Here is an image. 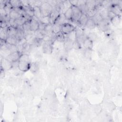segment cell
<instances>
[{
  "label": "cell",
  "instance_id": "6da1fadb",
  "mask_svg": "<svg viewBox=\"0 0 122 122\" xmlns=\"http://www.w3.org/2000/svg\"><path fill=\"white\" fill-rule=\"evenodd\" d=\"M30 63L28 54H21L19 60L18 69L21 71H26L30 69Z\"/></svg>",
  "mask_w": 122,
  "mask_h": 122
},
{
  "label": "cell",
  "instance_id": "7a4b0ae2",
  "mask_svg": "<svg viewBox=\"0 0 122 122\" xmlns=\"http://www.w3.org/2000/svg\"><path fill=\"white\" fill-rule=\"evenodd\" d=\"M40 9L42 16H50L53 10L52 7L50 4H49L46 0L42 1V3L40 7Z\"/></svg>",
  "mask_w": 122,
  "mask_h": 122
},
{
  "label": "cell",
  "instance_id": "3957f363",
  "mask_svg": "<svg viewBox=\"0 0 122 122\" xmlns=\"http://www.w3.org/2000/svg\"><path fill=\"white\" fill-rule=\"evenodd\" d=\"M71 9L72 11V16L71 20L77 23L82 13L79 9V8L77 6H72Z\"/></svg>",
  "mask_w": 122,
  "mask_h": 122
},
{
  "label": "cell",
  "instance_id": "277c9868",
  "mask_svg": "<svg viewBox=\"0 0 122 122\" xmlns=\"http://www.w3.org/2000/svg\"><path fill=\"white\" fill-rule=\"evenodd\" d=\"M61 10L60 9V7H55L53 8V10L50 15V20H51V24H53L54 23L55 20L58 17L59 15L61 14Z\"/></svg>",
  "mask_w": 122,
  "mask_h": 122
},
{
  "label": "cell",
  "instance_id": "5b68a950",
  "mask_svg": "<svg viewBox=\"0 0 122 122\" xmlns=\"http://www.w3.org/2000/svg\"><path fill=\"white\" fill-rule=\"evenodd\" d=\"M75 27L70 23H67L61 25V31L64 34H68L75 29Z\"/></svg>",
  "mask_w": 122,
  "mask_h": 122
},
{
  "label": "cell",
  "instance_id": "8992f818",
  "mask_svg": "<svg viewBox=\"0 0 122 122\" xmlns=\"http://www.w3.org/2000/svg\"><path fill=\"white\" fill-rule=\"evenodd\" d=\"M0 65L1 69L3 70L4 71L8 70L12 68L11 62L8 59L4 58L1 59L0 61Z\"/></svg>",
  "mask_w": 122,
  "mask_h": 122
},
{
  "label": "cell",
  "instance_id": "52a82bcc",
  "mask_svg": "<svg viewBox=\"0 0 122 122\" xmlns=\"http://www.w3.org/2000/svg\"><path fill=\"white\" fill-rule=\"evenodd\" d=\"M71 6H72V5L71 3L70 0L62 1L60 6L61 12L64 14L68 9L71 8Z\"/></svg>",
  "mask_w": 122,
  "mask_h": 122
},
{
  "label": "cell",
  "instance_id": "ba28073f",
  "mask_svg": "<svg viewBox=\"0 0 122 122\" xmlns=\"http://www.w3.org/2000/svg\"><path fill=\"white\" fill-rule=\"evenodd\" d=\"M39 26V20L34 16L30 20V30L33 32H35L38 30Z\"/></svg>",
  "mask_w": 122,
  "mask_h": 122
},
{
  "label": "cell",
  "instance_id": "9c48e42d",
  "mask_svg": "<svg viewBox=\"0 0 122 122\" xmlns=\"http://www.w3.org/2000/svg\"><path fill=\"white\" fill-rule=\"evenodd\" d=\"M122 8L119 7L117 4H112L109 9V10H110L116 16H120L122 13Z\"/></svg>",
  "mask_w": 122,
  "mask_h": 122
},
{
  "label": "cell",
  "instance_id": "30bf717a",
  "mask_svg": "<svg viewBox=\"0 0 122 122\" xmlns=\"http://www.w3.org/2000/svg\"><path fill=\"white\" fill-rule=\"evenodd\" d=\"M21 54L19 53L18 51H16L14 52H11L6 59H8L11 62L17 61H19Z\"/></svg>",
  "mask_w": 122,
  "mask_h": 122
},
{
  "label": "cell",
  "instance_id": "8fae6325",
  "mask_svg": "<svg viewBox=\"0 0 122 122\" xmlns=\"http://www.w3.org/2000/svg\"><path fill=\"white\" fill-rule=\"evenodd\" d=\"M69 20L66 18L64 14L63 13H61L58 17L55 20L54 23H56L60 25H62L64 24L69 23Z\"/></svg>",
  "mask_w": 122,
  "mask_h": 122
},
{
  "label": "cell",
  "instance_id": "7c38bea8",
  "mask_svg": "<svg viewBox=\"0 0 122 122\" xmlns=\"http://www.w3.org/2000/svg\"><path fill=\"white\" fill-rule=\"evenodd\" d=\"M97 11L99 13L103 19H109L108 17V9L104 8L102 6H101L97 9Z\"/></svg>",
  "mask_w": 122,
  "mask_h": 122
},
{
  "label": "cell",
  "instance_id": "4fadbf2b",
  "mask_svg": "<svg viewBox=\"0 0 122 122\" xmlns=\"http://www.w3.org/2000/svg\"><path fill=\"white\" fill-rule=\"evenodd\" d=\"M89 17L86 14L82 13V15H81L80 18L79 19L77 23L79 25L80 27H85L86 23L87 21V20L89 19Z\"/></svg>",
  "mask_w": 122,
  "mask_h": 122
},
{
  "label": "cell",
  "instance_id": "5bb4252c",
  "mask_svg": "<svg viewBox=\"0 0 122 122\" xmlns=\"http://www.w3.org/2000/svg\"><path fill=\"white\" fill-rule=\"evenodd\" d=\"M109 19H103L98 26L102 30L104 31L107 30L109 28Z\"/></svg>",
  "mask_w": 122,
  "mask_h": 122
},
{
  "label": "cell",
  "instance_id": "9a60e30c",
  "mask_svg": "<svg viewBox=\"0 0 122 122\" xmlns=\"http://www.w3.org/2000/svg\"><path fill=\"white\" fill-rule=\"evenodd\" d=\"M86 6L87 11L97 9V4L96 0H86Z\"/></svg>",
  "mask_w": 122,
  "mask_h": 122
},
{
  "label": "cell",
  "instance_id": "2e32d148",
  "mask_svg": "<svg viewBox=\"0 0 122 122\" xmlns=\"http://www.w3.org/2000/svg\"><path fill=\"white\" fill-rule=\"evenodd\" d=\"M82 45L86 50H91L93 47L92 41L87 37L84 39Z\"/></svg>",
  "mask_w": 122,
  "mask_h": 122
},
{
  "label": "cell",
  "instance_id": "e0dca14e",
  "mask_svg": "<svg viewBox=\"0 0 122 122\" xmlns=\"http://www.w3.org/2000/svg\"><path fill=\"white\" fill-rule=\"evenodd\" d=\"M75 30L68 34H65V37L73 43L77 40V37Z\"/></svg>",
  "mask_w": 122,
  "mask_h": 122
},
{
  "label": "cell",
  "instance_id": "ac0fdd59",
  "mask_svg": "<svg viewBox=\"0 0 122 122\" xmlns=\"http://www.w3.org/2000/svg\"><path fill=\"white\" fill-rule=\"evenodd\" d=\"M17 32V28L12 26L7 27V33L8 37H16Z\"/></svg>",
  "mask_w": 122,
  "mask_h": 122
},
{
  "label": "cell",
  "instance_id": "d6986e66",
  "mask_svg": "<svg viewBox=\"0 0 122 122\" xmlns=\"http://www.w3.org/2000/svg\"><path fill=\"white\" fill-rule=\"evenodd\" d=\"M33 10L34 17L37 19L38 20H40L42 17L40 7L37 6L34 7L33 8Z\"/></svg>",
  "mask_w": 122,
  "mask_h": 122
},
{
  "label": "cell",
  "instance_id": "ffe728a7",
  "mask_svg": "<svg viewBox=\"0 0 122 122\" xmlns=\"http://www.w3.org/2000/svg\"><path fill=\"white\" fill-rule=\"evenodd\" d=\"M91 19L93 21L96 25H98L103 20V19L98 11L91 18Z\"/></svg>",
  "mask_w": 122,
  "mask_h": 122
},
{
  "label": "cell",
  "instance_id": "44dd1931",
  "mask_svg": "<svg viewBox=\"0 0 122 122\" xmlns=\"http://www.w3.org/2000/svg\"><path fill=\"white\" fill-rule=\"evenodd\" d=\"M7 33V27L6 28H0V39L6 41L7 38H8Z\"/></svg>",
  "mask_w": 122,
  "mask_h": 122
},
{
  "label": "cell",
  "instance_id": "7402d4cb",
  "mask_svg": "<svg viewBox=\"0 0 122 122\" xmlns=\"http://www.w3.org/2000/svg\"><path fill=\"white\" fill-rule=\"evenodd\" d=\"M28 20L25 18V17H24L23 16H21L19 18L15 20V23L17 27L20 26H22Z\"/></svg>",
  "mask_w": 122,
  "mask_h": 122
},
{
  "label": "cell",
  "instance_id": "603a6c76",
  "mask_svg": "<svg viewBox=\"0 0 122 122\" xmlns=\"http://www.w3.org/2000/svg\"><path fill=\"white\" fill-rule=\"evenodd\" d=\"M22 7L25 12L26 13V14H27L28 15L31 17V18H32L34 16L33 8L30 7V6H22Z\"/></svg>",
  "mask_w": 122,
  "mask_h": 122
},
{
  "label": "cell",
  "instance_id": "cb8c5ba5",
  "mask_svg": "<svg viewBox=\"0 0 122 122\" xmlns=\"http://www.w3.org/2000/svg\"><path fill=\"white\" fill-rule=\"evenodd\" d=\"M18 41L16 37H8L6 40V43L12 45H16Z\"/></svg>",
  "mask_w": 122,
  "mask_h": 122
},
{
  "label": "cell",
  "instance_id": "d4e9b609",
  "mask_svg": "<svg viewBox=\"0 0 122 122\" xmlns=\"http://www.w3.org/2000/svg\"><path fill=\"white\" fill-rule=\"evenodd\" d=\"M9 16L10 17V19L15 20L17 19L20 17V16H21V15L20 14H19L15 10L13 9L10 13Z\"/></svg>",
  "mask_w": 122,
  "mask_h": 122
},
{
  "label": "cell",
  "instance_id": "484cf974",
  "mask_svg": "<svg viewBox=\"0 0 122 122\" xmlns=\"http://www.w3.org/2000/svg\"><path fill=\"white\" fill-rule=\"evenodd\" d=\"M43 50L45 53H51V47L50 44V43L45 42L43 45Z\"/></svg>",
  "mask_w": 122,
  "mask_h": 122
},
{
  "label": "cell",
  "instance_id": "4316f807",
  "mask_svg": "<svg viewBox=\"0 0 122 122\" xmlns=\"http://www.w3.org/2000/svg\"><path fill=\"white\" fill-rule=\"evenodd\" d=\"M44 31L45 35H52V34H53L54 33L52 31V24L51 23L46 25L44 29Z\"/></svg>",
  "mask_w": 122,
  "mask_h": 122
},
{
  "label": "cell",
  "instance_id": "83f0119b",
  "mask_svg": "<svg viewBox=\"0 0 122 122\" xmlns=\"http://www.w3.org/2000/svg\"><path fill=\"white\" fill-rule=\"evenodd\" d=\"M96 26V24L94 23L92 19L91 18H89L86 23L85 27L88 29H93Z\"/></svg>",
  "mask_w": 122,
  "mask_h": 122
},
{
  "label": "cell",
  "instance_id": "f1b7e54d",
  "mask_svg": "<svg viewBox=\"0 0 122 122\" xmlns=\"http://www.w3.org/2000/svg\"><path fill=\"white\" fill-rule=\"evenodd\" d=\"M52 31L54 34H57L58 33L61 32V25L54 23L52 24Z\"/></svg>",
  "mask_w": 122,
  "mask_h": 122
},
{
  "label": "cell",
  "instance_id": "f546056e",
  "mask_svg": "<svg viewBox=\"0 0 122 122\" xmlns=\"http://www.w3.org/2000/svg\"><path fill=\"white\" fill-rule=\"evenodd\" d=\"M39 21L45 25H48L51 23L50 16H42L40 20H39Z\"/></svg>",
  "mask_w": 122,
  "mask_h": 122
},
{
  "label": "cell",
  "instance_id": "4dcf8cb0",
  "mask_svg": "<svg viewBox=\"0 0 122 122\" xmlns=\"http://www.w3.org/2000/svg\"><path fill=\"white\" fill-rule=\"evenodd\" d=\"M10 3L13 8V9L17 8L19 7H22V5L21 4L20 0H9Z\"/></svg>",
  "mask_w": 122,
  "mask_h": 122
},
{
  "label": "cell",
  "instance_id": "1f68e13d",
  "mask_svg": "<svg viewBox=\"0 0 122 122\" xmlns=\"http://www.w3.org/2000/svg\"><path fill=\"white\" fill-rule=\"evenodd\" d=\"M4 9L5 10V11H6L7 14L9 15L10 11L13 9V8L12 7L9 1H7L5 3Z\"/></svg>",
  "mask_w": 122,
  "mask_h": 122
},
{
  "label": "cell",
  "instance_id": "d6a6232c",
  "mask_svg": "<svg viewBox=\"0 0 122 122\" xmlns=\"http://www.w3.org/2000/svg\"><path fill=\"white\" fill-rule=\"evenodd\" d=\"M65 38V35L61 31L57 34H56V40L60 42H64Z\"/></svg>",
  "mask_w": 122,
  "mask_h": 122
},
{
  "label": "cell",
  "instance_id": "836d02e7",
  "mask_svg": "<svg viewBox=\"0 0 122 122\" xmlns=\"http://www.w3.org/2000/svg\"><path fill=\"white\" fill-rule=\"evenodd\" d=\"M65 17H66V18L69 20H71V18H72V9H71V8H70L69 9H68L64 13Z\"/></svg>",
  "mask_w": 122,
  "mask_h": 122
},
{
  "label": "cell",
  "instance_id": "e575fe53",
  "mask_svg": "<svg viewBox=\"0 0 122 122\" xmlns=\"http://www.w3.org/2000/svg\"><path fill=\"white\" fill-rule=\"evenodd\" d=\"M75 32L77 38L81 36L84 35V30L81 27H79L77 28H75Z\"/></svg>",
  "mask_w": 122,
  "mask_h": 122
},
{
  "label": "cell",
  "instance_id": "d590c367",
  "mask_svg": "<svg viewBox=\"0 0 122 122\" xmlns=\"http://www.w3.org/2000/svg\"><path fill=\"white\" fill-rule=\"evenodd\" d=\"M111 21H112V22L114 24V25H118L120 22V16H116L115 17H114L113 19H112Z\"/></svg>",
  "mask_w": 122,
  "mask_h": 122
},
{
  "label": "cell",
  "instance_id": "8d00e7d4",
  "mask_svg": "<svg viewBox=\"0 0 122 122\" xmlns=\"http://www.w3.org/2000/svg\"><path fill=\"white\" fill-rule=\"evenodd\" d=\"M0 14L1 17L2 18L5 17L8 15L4 8H0Z\"/></svg>",
  "mask_w": 122,
  "mask_h": 122
},
{
  "label": "cell",
  "instance_id": "74e56055",
  "mask_svg": "<svg viewBox=\"0 0 122 122\" xmlns=\"http://www.w3.org/2000/svg\"><path fill=\"white\" fill-rule=\"evenodd\" d=\"M30 70H31L32 71H36L37 69H38V67L37 66V64H36L35 63H33L32 64L30 65Z\"/></svg>",
  "mask_w": 122,
  "mask_h": 122
},
{
  "label": "cell",
  "instance_id": "f35d334b",
  "mask_svg": "<svg viewBox=\"0 0 122 122\" xmlns=\"http://www.w3.org/2000/svg\"><path fill=\"white\" fill-rule=\"evenodd\" d=\"M71 3V4L72 6H77V2H78V0H70Z\"/></svg>",
  "mask_w": 122,
  "mask_h": 122
}]
</instances>
